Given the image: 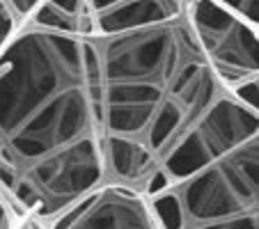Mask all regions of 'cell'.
<instances>
[{
  "label": "cell",
  "instance_id": "8",
  "mask_svg": "<svg viewBox=\"0 0 259 229\" xmlns=\"http://www.w3.org/2000/svg\"><path fill=\"white\" fill-rule=\"evenodd\" d=\"M218 3L259 30V0H218Z\"/></svg>",
  "mask_w": 259,
  "mask_h": 229
},
{
  "label": "cell",
  "instance_id": "10",
  "mask_svg": "<svg viewBox=\"0 0 259 229\" xmlns=\"http://www.w3.org/2000/svg\"><path fill=\"white\" fill-rule=\"evenodd\" d=\"M21 229H46L41 222H37V220H25L23 224H21Z\"/></svg>",
  "mask_w": 259,
  "mask_h": 229
},
{
  "label": "cell",
  "instance_id": "5",
  "mask_svg": "<svg viewBox=\"0 0 259 229\" xmlns=\"http://www.w3.org/2000/svg\"><path fill=\"white\" fill-rule=\"evenodd\" d=\"M191 0H44L28 23L76 37H110L184 16Z\"/></svg>",
  "mask_w": 259,
  "mask_h": 229
},
{
  "label": "cell",
  "instance_id": "1",
  "mask_svg": "<svg viewBox=\"0 0 259 229\" xmlns=\"http://www.w3.org/2000/svg\"><path fill=\"white\" fill-rule=\"evenodd\" d=\"M106 179L94 41L25 23L0 55V188L44 224Z\"/></svg>",
  "mask_w": 259,
  "mask_h": 229
},
{
  "label": "cell",
  "instance_id": "6",
  "mask_svg": "<svg viewBox=\"0 0 259 229\" xmlns=\"http://www.w3.org/2000/svg\"><path fill=\"white\" fill-rule=\"evenodd\" d=\"M46 229H163L149 197L140 188L106 179L73 202Z\"/></svg>",
  "mask_w": 259,
  "mask_h": 229
},
{
  "label": "cell",
  "instance_id": "7",
  "mask_svg": "<svg viewBox=\"0 0 259 229\" xmlns=\"http://www.w3.org/2000/svg\"><path fill=\"white\" fill-rule=\"evenodd\" d=\"M21 28H23V23H21V19L16 16V12L10 7V3H7V0H0V55L10 46V41L14 39Z\"/></svg>",
  "mask_w": 259,
  "mask_h": 229
},
{
  "label": "cell",
  "instance_id": "3",
  "mask_svg": "<svg viewBox=\"0 0 259 229\" xmlns=\"http://www.w3.org/2000/svg\"><path fill=\"white\" fill-rule=\"evenodd\" d=\"M147 197L163 229H259V128Z\"/></svg>",
  "mask_w": 259,
  "mask_h": 229
},
{
  "label": "cell",
  "instance_id": "9",
  "mask_svg": "<svg viewBox=\"0 0 259 229\" xmlns=\"http://www.w3.org/2000/svg\"><path fill=\"white\" fill-rule=\"evenodd\" d=\"M25 218L16 211V206L10 202V197L0 188V229H21Z\"/></svg>",
  "mask_w": 259,
  "mask_h": 229
},
{
  "label": "cell",
  "instance_id": "4",
  "mask_svg": "<svg viewBox=\"0 0 259 229\" xmlns=\"http://www.w3.org/2000/svg\"><path fill=\"white\" fill-rule=\"evenodd\" d=\"M188 16L220 87L259 115V30L218 0H191Z\"/></svg>",
  "mask_w": 259,
  "mask_h": 229
},
{
  "label": "cell",
  "instance_id": "2",
  "mask_svg": "<svg viewBox=\"0 0 259 229\" xmlns=\"http://www.w3.org/2000/svg\"><path fill=\"white\" fill-rule=\"evenodd\" d=\"M92 41L108 179L145 190L167 154L227 92L188 12Z\"/></svg>",
  "mask_w": 259,
  "mask_h": 229
}]
</instances>
